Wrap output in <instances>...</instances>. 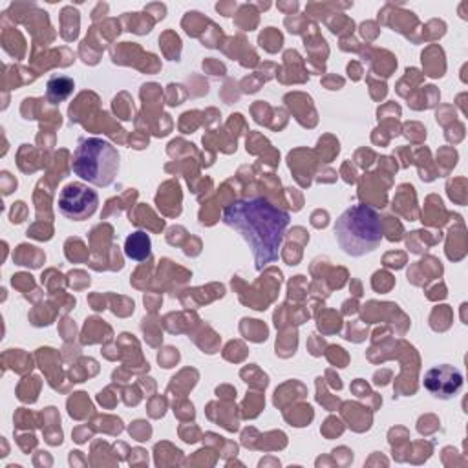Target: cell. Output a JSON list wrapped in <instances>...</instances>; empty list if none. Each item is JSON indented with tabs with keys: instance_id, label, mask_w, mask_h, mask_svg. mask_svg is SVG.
I'll use <instances>...</instances> for the list:
<instances>
[{
	"instance_id": "obj_3",
	"label": "cell",
	"mask_w": 468,
	"mask_h": 468,
	"mask_svg": "<svg viewBox=\"0 0 468 468\" xmlns=\"http://www.w3.org/2000/svg\"><path fill=\"white\" fill-rule=\"evenodd\" d=\"M71 168L75 176L90 185L110 186L119 172V152L106 139H82L75 148Z\"/></svg>"
},
{
	"instance_id": "obj_7",
	"label": "cell",
	"mask_w": 468,
	"mask_h": 468,
	"mask_svg": "<svg viewBox=\"0 0 468 468\" xmlns=\"http://www.w3.org/2000/svg\"><path fill=\"white\" fill-rule=\"evenodd\" d=\"M73 91V80L69 77H64V75H58V77H51L48 80V99L49 102L57 104V102H62L64 99H68Z\"/></svg>"
},
{
	"instance_id": "obj_1",
	"label": "cell",
	"mask_w": 468,
	"mask_h": 468,
	"mask_svg": "<svg viewBox=\"0 0 468 468\" xmlns=\"http://www.w3.org/2000/svg\"><path fill=\"white\" fill-rule=\"evenodd\" d=\"M289 221V214L265 197L236 199L223 208V223L249 243L258 271L278 260Z\"/></svg>"
},
{
	"instance_id": "obj_2",
	"label": "cell",
	"mask_w": 468,
	"mask_h": 468,
	"mask_svg": "<svg viewBox=\"0 0 468 468\" xmlns=\"http://www.w3.org/2000/svg\"><path fill=\"white\" fill-rule=\"evenodd\" d=\"M335 236L346 254L364 256L373 252L382 241V218L373 207L351 205L338 216Z\"/></svg>"
},
{
	"instance_id": "obj_6",
	"label": "cell",
	"mask_w": 468,
	"mask_h": 468,
	"mask_svg": "<svg viewBox=\"0 0 468 468\" xmlns=\"http://www.w3.org/2000/svg\"><path fill=\"white\" fill-rule=\"evenodd\" d=\"M124 254L133 261H144L152 254V241L144 230L132 232L124 241Z\"/></svg>"
},
{
	"instance_id": "obj_4",
	"label": "cell",
	"mask_w": 468,
	"mask_h": 468,
	"mask_svg": "<svg viewBox=\"0 0 468 468\" xmlns=\"http://www.w3.org/2000/svg\"><path fill=\"white\" fill-rule=\"evenodd\" d=\"M99 207V194L84 183H69L60 190L58 210L62 216L73 221L88 219Z\"/></svg>"
},
{
	"instance_id": "obj_5",
	"label": "cell",
	"mask_w": 468,
	"mask_h": 468,
	"mask_svg": "<svg viewBox=\"0 0 468 468\" xmlns=\"http://www.w3.org/2000/svg\"><path fill=\"white\" fill-rule=\"evenodd\" d=\"M422 384L424 389L430 391L433 397L446 400L461 391L463 373L450 364H439L424 373Z\"/></svg>"
}]
</instances>
